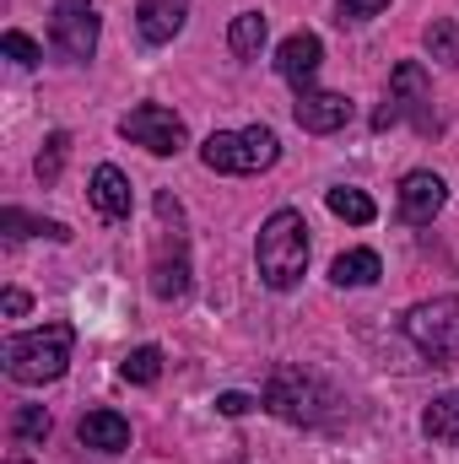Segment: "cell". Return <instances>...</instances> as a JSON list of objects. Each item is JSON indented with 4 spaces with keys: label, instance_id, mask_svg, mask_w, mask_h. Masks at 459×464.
Segmentation results:
<instances>
[{
    "label": "cell",
    "instance_id": "9",
    "mask_svg": "<svg viewBox=\"0 0 459 464\" xmlns=\"http://www.w3.org/2000/svg\"><path fill=\"white\" fill-rule=\"evenodd\" d=\"M384 103L405 119L411 130H422V135L438 130V114H433V82H427V71H422L416 60H400V65H395V76H389V98H384Z\"/></svg>",
    "mask_w": 459,
    "mask_h": 464
},
{
    "label": "cell",
    "instance_id": "14",
    "mask_svg": "<svg viewBox=\"0 0 459 464\" xmlns=\"http://www.w3.org/2000/svg\"><path fill=\"white\" fill-rule=\"evenodd\" d=\"M76 438L87 449H98V454H124L130 449V421L119 411H87L82 427H76Z\"/></svg>",
    "mask_w": 459,
    "mask_h": 464
},
{
    "label": "cell",
    "instance_id": "23",
    "mask_svg": "<svg viewBox=\"0 0 459 464\" xmlns=\"http://www.w3.org/2000/svg\"><path fill=\"white\" fill-rule=\"evenodd\" d=\"M65 151H71V135H65V130H54V135L44 140V151H38V162H33L44 184H54V179H60V168H65Z\"/></svg>",
    "mask_w": 459,
    "mask_h": 464
},
{
    "label": "cell",
    "instance_id": "13",
    "mask_svg": "<svg viewBox=\"0 0 459 464\" xmlns=\"http://www.w3.org/2000/svg\"><path fill=\"white\" fill-rule=\"evenodd\" d=\"M190 16V0H141L135 5V33L146 44H173Z\"/></svg>",
    "mask_w": 459,
    "mask_h": 464
},
{
    "label": "cell",
    "instance_id": "24",
    "mask_svg": "<svg viewBox=\"0 0 459 464\" xmlns=\"http://www.w3.org/2000/svg\"><path fill=\"white\" fill-rule=\"evenodd\" d=\"M49 427H54V421H49V411H44V405H22V411L11 416V432H16L22 443H44V438H49Z\"/></svg>",
    "mask_w": 459,
    "mask_h": 464
},
{
    "label": "cell",
    "instance_id": "6",
    "mask_svg": "<svg viewBox=\"0 0 459 464\" xmlns=\"http://www.w3.org/2000/svg\"><path fill=\"white\" fill-rule=\"evenodd\" d=\"M405 335L433 367H459V297H427L405 314Z\"/></svg>",
    "mask_w": 459,
    "mask_h": 464
},
{
    "label": "cell",
    "instance_id": "16",
    "mask_svg": "<svg viewBox=\"0 0 459 464\" xmlns=\"http://www.w3.org/2000/svg\"><path fill=\"white\" fill-rule=\"evenodd\" d=\"M422 432H427L433 443H444V449H454V454H459V389L438 394V400L427 405V416H422Z\"/></svg>",
    "mask_w": 459,
    "mask_h": 464
},
{
    "label": "cell",
    "instance_id": "19",
    "mask_svg": "<svg viewBox=\"0 0 459 464\" xmlns=\"http://www.w3.org/2000/svg\"><path fill=\"white\" fill-rule=\"evenodd\" d=\"M0 227H5L11 243H16V237H54V243L71 237V227H60V222H38V217H27V211H16V206L0 211Z\"/></svg>",
    "mask_w": 459,
    "mask_h": 464
},
{
    "label": "cell",
    "instance_id": "2",
    "mask_svg": "<svg viewBox=\"0 0 459 464\" xmlns=\"http://www.w3.org/2000/svg\"><path fill=\"white\" fill-rule=\"evenodd\" d=\"M254 254H259V281L270 292H292L303 281V270H308V222H303V211L265 217Z\"/></svg>",
    "mask_w": 459,
    "mask_h": 464
},
{
    "label": "cell",
    "instance_id": "10",
    "mask_svg": "<svg viewBox=\"0 0 459 464\" xmlns=\"http://www.w3.org/2000/svg\"><path fill=\"white\" fill-rule=\"evenodd\" d=\"M444 206H449V184H444L438 173L416 168V173H405V179H400V222L427 227Z\"/></svg>",
    "mask_w": 459,
    "mask_h": 464
},
{
    "label": "cell",
    "instance_id": "20",
    "mask_svg": "<svg viewBox=\"0 0 459 464\" xmlns=\"http://www.w3.org/2000/svg\"><path fill=\"white\" fill-rule=\"evenodd\" d=\"M325 206H330V211H336L341 222H351V227H367V222L378 217V206H373V200H367L362 189H346V184L325 195Z\"/></svg>",
    "mask_w": 459,
    "mask_h": 464
},
{
    "label": "cell",
    "instance_id": "17",
    "mask_svg": "<svg viewBox=\"0 0 459 464\" xmlns=\"http://www.w3.org/2000/svg\"><path fill=\"white\" fill-rule=\"evenodd\" d=\"M378 276H384V265H378L373 248H346L341 259L330 265V281H336V286H373Z\"/></svg>",
    "mask_w": 459,
    "mask_h": 464
},
{
    "label": "cell",
    "instance_id": "25",
    "mask_svg": "<svg viewBox=\"0 0 459 464\" xmlns=\"http://www.w3.org/2000/svg\"><path fill=\"white\" fill-rule=\"evenodd\" d=\"M0 49H5V60H16L22 71H33L38 60H44V49L27 38V33H16V27H5V38H0Z\"/></svg>",
    "mask_w": 459,
    "mask_h": 464
},
{
    "label": "cell",
    "instance_id": "28",
    "mask_svg": "<svg viewBox=\"0 0 459 464\" xmlns=\"http://www.w3.org/2000/svg\"><path fill=\"white\" fill-rule=\"evenodd\" d=\"M0 314H5V319H22V314H27V292H16V286H11V292L0 297Z\"/></svg>",
    "mask_w": 459,
    "mask_h": 464
},
{
    "label": "cell",
    "instance_id": "27",
    "mask_svg": "<svg viewBox=\"0 0 459 464\" xmlns=\"http://www.w3.org/2000/svg\"><path fill=\"white\" fill-rule=\"evenodd\" d=\"M254 405H259V400H249V394H238V389H228V394H217V411H222V416H249Z\"/></svg>",
    "mask_w": 459,
    "mask_h": 464
},
{
    "label": "cell",
    "instance_id": "7",
    "mask_svg": "<svg viewBox=\"0 0 459 464\" xmlns=\"http://www.w3.org/2000/svg\"><path fill=\"white\" fill-rule=\"evenodd\" d=\"M98 5L93 0H54V11H49V44H54V54L60 60H93V49H98Z\"/></svg>",
    "mask_w": 459,
    "mask_h": 464
},
{
    "label": "cell",
    "instance_id": "11",
    "mask_svg": "<svg viewBox=\"0 0 459 464\" xmlns=\"http://www.w3.org/2000/svg\"><path fill=\"white\" fill-rule=\"evenodd\" d=\"M292 119L308 130V135H336L351 124V98L346 92H298V103H292Z\"/></svg>",
    "mask_w": 459,
    "mask_h": 464
},
{
    "label": "cell",
    "instance_id": "5",
    "mask_svg": "<svg viewBox=\"0 0 459 464\" xmlns=\"http://www.w3.org/2000/svg\"><path fill=\"white\" fill-rule=\"evenodd\" d=\"M276 157H281V140H276V130H265V124L217 130V135L200 146V162H206L211 173H265V168H276Z\"/></svg>",
    "mask_w": 459,
    "mask_h": 464
},
{
    "label": "cell",
    "instance_id": "29",
    "mask_svg": "<svg viewBox=\"0 0 459 464\" xmlns=\"http://www.w3.org/2000/svg\"><path fill=\"white\" fill-rule=\"evenodd\" d=\"M11 464H27V459H11Z\"/></svg>",
    "mask_w": 459,
    "mask_h": 464
},
{
    "label": "cell",
    "instance_id": "18",
    "mask_svg": "<svg viewBox=\"0 0 459 464\" xmlns=\"http://www.w3.org/2000/svg\"><path fill=\"white\" fill-rule=\"evenodd\" d=\"M265 33H270V22L259 16V11H238L228 27V49L238 60H259V49H265Z\"/></svg>",
    "mask_w": 459,
    "mask_h": 464
},
{
    "label": "cell",
    "instance_id": "26",
    "mask_svg": "<svg viewBox=\"0 0 459 464\" xmlns=\"http://www.w3.org/2000/svg\"><path fill=\"white\" fill-rule=\"evenodd\" d=\"M389 11V0H336V22H351V27H362V22H373V16H384Z\"/></svg>",
    "mask_w": 459,
    "mask_h": 464
},
{
    "label": "cell",
    "instance_id": "15",
    "mask_svg": "<svg viewBox=\"0 0 459 464\" xmlns=\"http://www.w3.org/2000/svg\"><path fill=\"white\" fill-rule=\"evenodd\" d=\"M93 206H98V217H109V222H124L130 217V179L119 173L114 162H103L98 173H93Z\"/></svg>",
    "mask_w": 459,
    "mask_h": 464
},
{
    "label": "cell",
    "instance_id": "12",
    "mask_svg": "<svg viewBox=\"0 0 459 464\" xmlns=\"http://www.w3.org/2000/svg\"><path fill=\"white\" fill-rule=\"evenodd\" d=\"M319 60H325V44L314 38V33H292L281 49H276V71L298 87V92H308L314 87V76H319Z\"/></svg>",
    "mask_w": 459,
    "mask_h": 464
},
{
    "label": "cell",
    "instance_id": "8",
    "mask_svg": "<svg viewBox=\"0 0 459 464\" xmlns=\"http://www.w3.org/2000/svg\"><path fill=\"white\" fill-rule=\"evenodd\" d=\"M119 135L135 140V146H146L151 157H173V151H184V140H190L184 119L173 114V109H162V103H135L130 114L119 119Z\"/></svg>",
    "mask_w": 459,
    "mask_h": 464
},
{
    "label": "cell",
    "instance_id": "22",
    "mask_svg": "<svg viewBox=\"0 0 459 464\" xmlns=\"http://www.w3.org/2000/svg\"><path fill=\"white\" fill-rule=\"evenodd\" d=\"M427 54L438 65H459V22H433L427 27Z\"/></svg>",
    "mask_w": 459,
    "mask_h": 464
},
{
    "label": "cell",
    "instance_id": "1",
    "mask_svg": "<svg viewBox=\"0 0 459 464\" xmlns=\"http://www.w3.org/2000/svg\"><path fill=\"white\" fill-rule=\"evenodd\" d=\"M265 411L292 427H330L341 416V394L308 367H276L265 383Z\"/></svg>",
    "mask_w": 459,
    "mask_h": 464
},
{
    "label": "cell",
    "instance_id": "4",
    "mask_svg": "<svg viewBox=\"0 0 459 464\" xmlns=\"http://www.w3.org/2000/svg\"><path fill=\"white\" fill-rule=\"evenodd\" d=\"M157 217H162V237L151 248V292L162 303H179L190 292V237H184V211L173 195H157Z\"/></svg>",
    "mask_w": 459,
    "mask_h": 464
},
{
    "label": "cell",
    "instance_id": "3",
    "mask_svg": "<svg viewBox=\"0 0 459 464\" xmlns=\"http://www.w3.org/2000/svg\"><path fill=\"white\" fill-rule=\"evenodd\" d=\"M71 346H76V330L65 319L44 324V330H27V335H11L0 346V362L16 383H54L65 367H71Z\"/></svg>",
    "mask_w": 459,
    "mask_h": 464
},
{
    "label": "cell",
    "instance_id": "21",
    "mask_svg": "<svg viewBox=\"0 0 459 464\" xmlns=\"http://www.w3.org/2000/svg\"><path fill=\"white\" fill-rule=\"evenodd\" d=\"M119 378H124V383H157V378H162V351L135 346L124 362H119Z\"/></svg>",
    "mask_w": 459,
    "mask_h": 464
}]
</instances>
